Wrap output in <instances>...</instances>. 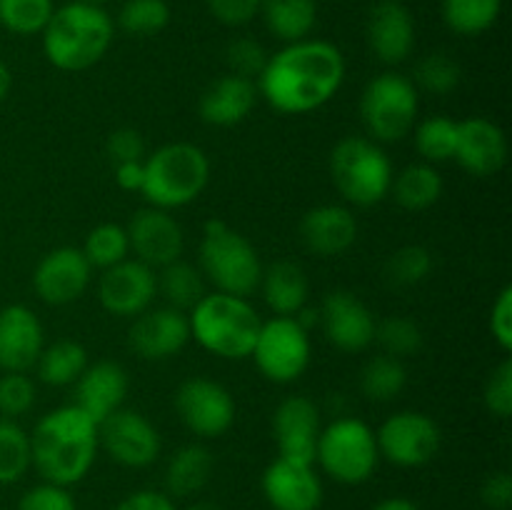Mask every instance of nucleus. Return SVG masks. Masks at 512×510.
Masks as SVG:
<instances>
[{
	"instance_id": "obj_1",
	"label": "nucleus",
	"mask_w": 512,
	"mask_h": 510,
	"mask_svg": "<svg viewBox=\"0 0 512 510\" xmlns=\"http://www.w3.org/2000/svg\"><path fill=\"white\" fill-rule=\"evenodd\" d=\"M345 80V58L328 40H298L270 55L258 78V93L283 115L318 110Z\"/></svg>"
},
{
	"instance_id": "obj_2",
	"label": "nucleus",
	"mask_w": 512,
	"mask_h": 510,
	"mask_svg": "<svg viewBox=\"0 0 512 510\" xmlns=\"http://www.w3.org/2000/svg\"><path fill=\"white\" fill-rule=\"evenodd\" d=\"M98 425L75 405L53 410L38 420L30 435L33 465L45 483H80L90 473L98 455Z\"/></svg>"
},
{
	"instance_id": "obj_3",
	"label": "nucleus",
	"mask_w": 512,
	"mask_h": 510,
	"mask_svg": "<svg viewBox=\"0 0 512 510\" xmlns=\"http://www.w3.org/2000/svg\"><path fill=\"white\" fill-rule=\"evenodd\" d=\"M40 35L48 63L58 70L78 73L103 60L113 45L115 23L103 5L73 0L53 10Z\"/></svg>"
},
{
	"instance_id": "obj_4",
	"label": "nucleus",
	"mask_w": 512,
	"mask_h": 510,
	"mask_svg": "<svg viewBox=\"0 0 512 510\" xmlns=\"http://www.w3.org/2000/svg\"><path fill=\"white\" fill-rule=\"evenodd\" d=\"M190 338L225 360H245L260 333V315L248 298L228 293H205L190 310Z\"/></svg>"
},
{
	"instance_id": "obj_5",
	"label": "nucleus",
	"mask_w": 512,
	"mask_h": 510,
	"mask_svg": "<svg viewBox=\"0 0 512 510\" xmlns=\"http://www.w3.org/2000/svg\"><path fill=\"white\" fill-rule=\"evenodd\" d=\"M143 198L160 210L193 203L210 180V160L193 143H168L143 160Z\"/></svg>"
},
{
	"instance_id": "obj_6",
	"label": "nucleus",
	"mask_w": 512,
	"mask_h": 510,
	"mask_svg": "<svg viewBox=\"0 0 512 510\" xmlns=\"http://www.w3.org/2000/svg\"><path fill=\"white\" fill-rule=\"evenodd\" d=\"M200 268L218 293L248 298L260 285L263 263L258 250L223 220H208L200 240Z\"/></svg>"
},
{
	"instance_id": "obj_7",
	"label": "nucleus",
	"mask_w": 512,
	"mask_h": 510,
	"mask_svg": "<svg viewBox=\"0 0 512 510\" xmlns=\"http://www.w3.org/2000/svg\"><path fill=\"white\" fill-rule=\"evenodd\" d=\"M330 175L348 203L370 208L390 195L393 163L375 140L363 135L343 138L330 153Z\"/></svg>"
},
{
	"instance_id": "obj_8",
	"label": "nucleus",
	"mask_w": 512,
	"mask_h": 510,
	"mask_svg": "<svg viewBox=\"0 0 512 510\" xmlns=\"http://www.w3.org/2000/svg\"><path fill=\"white\" fill-rule=\"evenodd\" d=\"M418 88L400 73H380L365 85L360 118L375 143H398L418 120Z\"/></svg>"
},
{
	"instance_id": "obj_9",
	"label": "nucleus",
	"mask_w": 512,
	"mask_h": 510,
	"mask_svg": "<svg viewBox=\"0 0 512 510\" xmlns=\"http://www.w3.org/2000/svg\"><path fill=\"white\" fill-rule=\"evenodd\" d=\"M315 460L325 473L345 485L365 483L378 468V440L360 418H338L320 430Z\"/></svg>"
},
{
	"instance_id": "obj_10",
	"label": "nucleus",
	"mask_w": 512,
	"mask_h": 510,
	"mask_svg": "<svg viewBox=\"0 0 512 510\" xmlns=\"http://www.w3.org/2000/svg\"><path fill=\"white\" fill-rule=\"evenodd\" d=\"M253 360L260 373L273 383H293L310 365L308 328L295 318H280L260 325L258 340L253 345Z\"/></svg>"
},
{
	"instance_id": "obj_11",
	"label": "nucleus",
	"mask_w": 512,
	"mask_h": 510,
	"mask_svg": "<svg viewBox=\"0 0 512 510\" xmlns=\"http://www.w3.org/2000/svg\"><path fill=\"white\" fill-rule=\"evenodd\" d=\"M380 458L398 468H420L440 450V428L430 415L418 410H400L390 415L375 433Z\"/></svg>"
},
{
	"instance_id": "obj_12",
	"label": "nucleus",
	"mask_w": 512,
	"mask_h": 510,
	"mask_svg": "<svg viewBox=\"0 0 512 510\" xmlns=\"http://www.w3.org/2000/svg\"><path fill=\"white\" fill-rule=\"evenodd\" d=\"M175 410L190 433L220 438L235 423V400L225 385L210 378H188L175 393Z\"/></svg>"
},
{
	"instance_id": "obj_13",
	"label": "nucleus",
	"mask_w": 512,
	"mask_h": 510,
	"mask_svg": "<svg viewBox=\"0 0 512 510\" xmlns=\"http://www.w3.org/2000/svg\"><path fill=\"white\" fill-rule=\"evenodd\" d=\"M98 443L125 468H145L160 455V435L155 425L130 408H118L98 423Z\"/></svg>"
},
{
	"instance_id": "obj_14",
	"label": "nucleus",
	"mask_w": 512,
	"mask_h": 510,
	"mask_svg": "<svg viewBox=\"0 0 512 510\" xmlns=\"http://www.w3.org/2000/svg\"><path fill=\"white\" fill-rule=\"evenodd\" d=\"M158 295V275L150 265L125 258L123 263L103 270L98 283L100 305L118 318H138L153 305Z\"/></svg>"
},
{
	"instance_id": "obj_15",
	"label": "nucleus",
	"mask_w": 512,
	"mask_h": 510,
	"mask_svg": "<svg viewBox=\"0 0 512 510\" xmlns=\"http://www.w3.org/2000/svg\"><path fill=\"white\" fill-rule=\"evenodd\" d=\"M318 320L323 323L325 338L345 353H360L375 343L378 320L373 318L368 305L348 290H335L325 295Z\"/></svg>"
},
{
	"instance_id": "obj_16",
	"label": "nucleus",
	"mask_w": 512,
	"mask_h": 510,
	"mask_svg": "<svg viewBox=\"0 0 512 510\" xmlns=\"http://www.w3.org/2000/svg\"><path fill=\"white\" fill-rule=\"evenodd\" d=\"M93 265L83 250L63 245L45 255L33 273V288L38 298L48 305L75 303L88 290Z\"/></svg>"
},
{
	"instance_id": "obj_17",
	"label": "nucleus",
	"mask_w": 512,
	"mask_h": 510,
	"mask_svg": "<svg viewBox=\"0 0 512 510\" xmlns=\"http://www.w3.org/2000/svg\"><path fill=\"white\" fill-rule=\"evenodd\" d=\"M125 230L135 260L150 265L153 270L165 268L183 255V228L168 210L148 205L130 218Z\"/></svg>"
},
{
	"instance_id": "obj_18",
	"label": "nucleus",
	"mask_w": 512,
	"mask_h": 510,
	"mask_svg": "<svg viewBox=\"0 0 512 510\" xmlns=\"http://www.w3.org/2000/svg\"><path fill=\"white\" fill-rule=\"evenodd\" d=\"M263 493L273 510H318L323 503V483L313 463H300L283 455L265 468Z\"/></svg>"
},
{
	"instance_id": "obj_19",
	"label": "nucleus",
	"mask_w": 512,
	"mask_h": 510,
	"mask_svg": "<svg viewBox=\"0 0 512 510\" xmlns=\"http://www.w3.org/2000/svg\"><path fill=\"white\" fill-rule=\"evenodd\" d=\"M190 340V320L183 310L148 308L135 318L128 333L133 353L143 360L175 358Z\"/></svg>"
},
{
	"instance_id": "obj_20",
	"label": "nucleus",
	"mask_w": 512,
	"mask_h": 510,
	"mask_svg": "<svg viewBox=\"0 0 512 510\" xmlns=\"http://www.w3.org/2000/svg\"><path fill=\"white\" fill-rule=\"evenodd\" d=\"M320 410L305 395H290L273 415L275 443L283 458L315 463V448L320 438Z\"/></svg>"
},
{
	"instance_id": "obj_21",
	"label": "nucleus",
	"mask_w": 512,
	"mask_h": 510,
	"mask_svg": "<svg viewBox=\"0 0 512 510\" xmlns=\"http://www.w3.org/2000/svg\"><path fill=\"white\" fill-rule=\"evenodd\" d=\"M365 35H368L370 50L380 63H403L413 53L415 45L413 13L400 0H378L368 13Z\"/></svg>"
},
{
	"instance_id": "obj_22",
	"label": "nucleus",
	"mask_w": 512,
	"mask_h": 510,
	"mask_svg": "<svg viewBox=\"0 0 512 510\" xmlns=\"http://www.w3.org/2000/svg\"><path fill=\"white\" fill-rule=\"evenodd\" d=\"M455 160L465 173L475 178H488L498 173L508 160V138L503 128L488 118H465L458 123L455 140Z\"/></svg>"
},
{
	"instance_id": "obj_23",
	"label": "nucleus",
	"mask_w": 512,
	"mask_h": 510,
	"mask_svg": "<svg viewBox=\"0 0 512 510\" xmlns=\"http://www.w3.org/2000/svg\"><path fill=\"white\" fill-rule=\"evenodd\" d=\"M128 373L115 360H98L88 365L75 380V408L83 410L95 425L103 423L110 413L123 408L128 395Z\"/></svg>"
},
{
	"instance_id": "obj_24",
	"label": "nucleus",
	"mask_w": 512,
	"mask_h": 510,
	"mask_svg": "<svg viewBox=\"0 0 512 510\" xmlns=\"http://www.w3.org/2000/svg\"><path fill=\"white\" fill-rule=\"evenodd\" d=\"M43 353V325L25 305H5L0 310V368L5 373H25Z\"/></svg>"
},
{
	"instance_id": "obj_25",
	"label": "nucleus",
	"mask_w": 512,
	"mask_h": 510,
	"mask_svg": "<svg viewBox=\"0 0 512 510\" xmlns=\"http://www.w3.org/2000/svg\"><path fill=\"white\" fill-rule=\"evenodd\" d=\"M300 238L310 253L335 258L353 248L358 238V220L345 205H318L300 220Z\"/></svg>"
},
{
	"instance_id": "obj_26",
	"label": "nucleus",
	"mask_w": 512,
	"mask_h": 510,
	"mask_svg": "<svg viewBox=\"0 0 512 510\" xmlns=\"http://www.w3.org/2000/svg\"><path fill=\"white\" fill-rule=\"evenodd\" d=\"M255 103H258V85L228 73L205 88V93L200 95L198 113L203 123L215 128H233L248 118Z\"/></svg>"
},
{
	"instance_id": "obj_27",
	"label": "nucleus",
	"mask_w": 512,
	"mask_h": 510,
	"mask_svg": "<svg viewBox=\"0 0 512 510\" xmlns=\"http://www.w3.org/2000/svg\"><path fill=\"white\" fill-rule=\"evenodd\" d=\"M258 288L263 290L268 308L280 318H295L305 308L310 295L308 275L290 260H278L270 268H263Z\"/></svg>"
},
{
	"instance_id": "obj_28",
	"label": "nucleus",
	"mask_w": 512,
	"mask_h": 510,
	"mask_svg": "<svg viewBox=\"0 0 512 510\" xmlns=\"http://www.w3.org/2000/svg\"><path fill=\"white\" fill-rule=\"evenodd\" d=\"M260 15L265 28L283 43L305 40L318 20V3L315 0H263Z\"/></svg>"
},
{
	"instance_id": "obj_29",
	"label": "nucleus",
	"mask_w": 512,
	"mask_h": 510,
	"mask_svg": "<svg viewBox=\"0 0 512 510\" xmlns=\"http://www.w3.org/2000/svg\"><path fill=\"white\" fill-rule=\"evenodd\" d=\"M213 475V455L203 445H183L178 453L170 458L168 470H165V485L170 495L188 498V495L200 493L205 483Z\"/></svg>"
},
{
	"instance_id": "obj_30",
	"label": "nucleus",
	"mask_w": 512,
	"mask_h": 510,
	"mask_svg": "<svg viewBox=\"0 0 512 510\" xmlns=\"http://www.w3.org/2000/svg\"><path fill=\"white\" fill-rule=\"evenodd\" d=\"M390 190H393L400 208L410 210V213H420V210L433 208L440 200V195H443V178H440V173L430 163L408 165L403 173L395 175Z\"/></svg>"
},
{
	"instance_id": "obj_31",
	"label": "nucleus",
	"mask_w": 512,
	"mask_h": 510,
	"mask_svg": "<svg viewBox=\"0 0 512 510\" xmlns=\"http://www.w3.org/2000/svg\"><path fill=\"white\" fill-rule=\"evenodd\" d=\"M35 368L43 383L55 385V388L75 385V380L88 368V353L75 340H55L53 345L43 348Z\"/></svg>"
},
{
	"instance_id": "obj_32",
	"label": "nucleus",
	"mask_w": 512,
	"mask_h": 510,
	"mask_svg": "<svg viewBox=\"0 0 512 510\" xmlns=\"http://www.w3.org/2000/svg\"><path fill=\"white\" fill-rule=\"evenodd\" d=\"M405 385H408V370L403 360L393 355H375L360 373V390L373 403H390L403 393Z\"/></svg>"
},
{
	"instance_id": "obj_33",
	"label": "nucleus",
	"mask_w": 512,
	"mask_h": 510,
	"mask_svg": "<svg viewBox=\"0 0 512 510\" xmlns=\"http://www.w3.org/2000/svg\"><path fill=\"white\" fill-rule=\"evenodd\" d=\"M440 10L453 33L480 35L498 23L503 0H443Z\"/></svg>"
},
{
	"instance_id": "obj_34",
	"label": "nucleus",
	"mask_w": 512,
	"mask_h": 510,
	"mask_svg": "<svg viewBox=\"0 0 512 510\" xmlns=\"http://www.w3.org/2000/svg\"><path fill=\"white\" fill-rule=\"evenodd\" d=\"M158 293L165 295L170 308L183 310V313L185 310H193L195 303L205 295L203 275L193 265L175 260V263L160 268Z\"/></svg>"
},
{
	"instance_id": "obj_35",
	"label": "nucleus",
	"mask_w": 512,
	"mask_h": 510,
	"mask_svg": "<svg viewBox=\"0 0 512 510\" xmlns=\"http://www.w3.org/2000/svg\"><path fill=\"white\" fill-rule=\"evenodd\" d=\"M30 465V435L15 420L0 418V485L18 483Z\"/></svg>"
},
{
	"instance_id": "obj_36",
	"label": "nucleus",
	"mask_w": 512,
	"mask_h": 510,
	"mask_svg": "<svg viewBox=\"0 0 512 510\" xmlns=\"http://www.w3.org/2000/svg\"><path fill=\"white\" fill-rule=\"evenodd\" d=\"M83 255L88 258V263L93 268L108 270L113 265L123 263L130 255V240L128 230L118 223H103L98 228H93L85 238Z\"/></svg>"
},
{
	"instance_id": "obj_37",
	"label": "nucleus",
	"mask_w": 512,
	"mask_h": 510,
	"mask_svg": "<svg viewBox=\"0 0 512 510\" xmlns=\"http://www.w3.org/2000/svg\"><path fill=\"white\" fill-rule=\"evenodd\" d=\"M455 140H458V120L445 115H430L415 128V148L430 165L453 158Z\"/></svg>"
},
{
	"instance_id": "obj_38",
	"label": "nucleus",
	"mask_w": 512,
	"mask_h": 510,
	"mask_svg": "<svg viewBox=\"0 0 512 510\" xmlns=\"http://www.w3.org/2000/svg\"><path fill=\"white\" fill-rule=\"evenodd\" d=\"M53 10V0H0V25L13 35H38Z\"/></svg>"
},
{
	"instance_id": "obj_39",
	"label": "nucleus",
	"mask_w": 512,
	"mask_h": 510,
	"mask_svg": "<svg viewBox=\"0 0 512 510\" xmlns=\"http://www.w3.org/2000/svg\"><path fill=\"white\" fill-rule=\"evenodd\" d=\"M170 5L165 0H125L118 13L120 30L138 38L158 35L168 28Z\"/></svg>"
},
{
	"instance_id": "obj_40",
	"label": "nucleus",
	"mask_w": 512,
	"mask_h": 510,
	"mask_svg": "<svg viewBox=\"0 0 512 510\" xmlns=\"http://www.w3.org/2000/svg\"><path fill=\"white\" fill-rule=\"evenodd\" d=\"M375 340L385 350V355L403 360L418 353L420 345H423V333H420L415 320L403 318V315H390L383 323L375 325Z\"/></svg>"
},
{
	"instance_id": "obj_41",
	"label": "nucleus",
	"mask_w": 512,
	"mask_h": 510,
	"mask_svg": "<svg viewBox=\"0 0 512 510\" xmlns=\"http://www.w3.org/2000/svg\"><path fill=\"white\" fill-rule=\"evenodd\" d=\"M460 65L445 53H430L415 68V88L430 95H448L460 85Z\"/></svg>"
},
{
	"instance_id": "obj_42",
	"label": "nucleus",
	"mask_w": 512,
	"mask_h": 510,
	"mask_svg": "<svg viewBox=\"0 0 512 510\" xmlns=\"http://www.w3.org/2000/svg\"><path fill=\"white\" fill-rule=\"evenodd\" d=\"M430 270H433V255L425 245H403L390 255L385 273H388L390 283L410 288V285L423 283Z\"/></svg>"
},
{
	"instance_id": "obj_43",
	"label": "nucleus",
	"mask_w": 512,
	"mask_h": 510,
	"mask_svg": "<svg viewBox=\"0 0 512 510\" xmlns=\"http://www.w3.org/2000/svg\"><path fill=\"white\" fill-rule=\"evenodd\" d=\"M35 405V383L25 373H5L0 378V415L20 418Z\"/></svg>"
},
{
	"instance_id": "obj_44",
	"label": "nucleus",
	"mask_w": 512,
	"mask_h": 510,
	"mask_svg": "<svg viewBox=\"0 0 512 510\" xmlns=\"http://www.w3.org/2000/svg\"><path fill=\"white\" fill-rule=\"evenodd\" d=\"M270 55L265 53L263 45L253 38H238L228 45V53H225V60L230 65V73L240 75V78L258 80L260 73L265 70V63H268Z\"/></svg>"
},
{
	"instance_id": "obj_45",
	"label": "nucleus",
	"mask_w": 512,
	"mask_h": 510,
	"mask_svg": "<svg viewBox=\"0 0 512 510\" xmlns=\"http://www.w3.org/2000/svg\"><path fill=\"white\" fill-rule=\"evenodd\" d=\"M483 400L488 413L495 418L508 420L512 415V360L505 358L498 368L490 373L488 383H485Z\"/></svg>"
},
{
	"instance_id": "obj_46",
	"label": "nucleus",
	"mask_w": 512,
	"mask_h": 510,
	"mask_svg": "<svg viewBox=\"0 0 512 510\" xmlns=\"http://www.w3.org/2000/svg\"><path fill=\"white\" fill-rule=\"evenodd\" d=\"M18 510H78V505H75V498L68 493V488L43 483L30 488L20 498Z\"/></svg>"
},
{
	"instance_id": "obj_47",
	"label": "nucleus",
	"mask_w": 512,
	"mask_h": 510,
	"mask_svg": "<svg viewBox=\"0 0 512 510\" xmlns=\"http://www.w3.org/2000/svg\"><path fill=\"white\" fill-rule=\"evenodd\" d=\"M260 3L263 0H208V10L218 23L228 28H240L248 25L255 15H260Z\"/></svg>"
},
{
	"instance_id": "obj_48",
	"label": "nucleus",
	"mask_w": 512,
	"mask_h": 510,
	"mask_svg": "<svg viewBox=\"0 0 512 510\" xmlns=\"http://www.w3.org/2000/svg\"><path fill=\"white\" fill-rule=\"evenodd\" d=\"M490 333H493L495 343L510 353L512 350V288L505 285L495 298L493 310H490Z\"/></svg>"
},
{
	"instance_id": "obj_49",
	"label": "nucleus",
	"mask_w": 512,
	"mask_h": 510,
	"mask_svg": "<svg viewBox=\"0 0 512 510\" xmlns=\"http://www.w3.org/2000/svg\"><path fill=\"white\" fill-rule=\"evenodd\" d=\"M108 155L115 165L118 163H133V160H145V140L138 130L133 128H118L110 133L108 138Z\"/></svg>"
},
{
	"instance_id": "obj_50",
	"label": "nucleus",
	"mask_w": 512,
	"mask_h": 510,
	"mask_svg": "<svg viewBox=\"0 0 512 510\" xmlns=\"http://www.w3.org/2000/svg\"><path fill=\"white\" fill-rule=\"evenodd\" d=\"M480 498L490 510H508L512 505V475L505 470L488 475L480 488Z\"/></svg>"
},
{
	"instance_id": "obj_51",
	"label": "nucleus",
	"mask_w": 512,
	"mask_h": 510,
	"mask_svg": "<svg viewBox=\"0 0 512 510\" xmlns=\"http://www.w3.org/2000/svg\"><path fill=\"white\" fill-rule=\"evenodd\" d=\"M115 510H178L173 505V498L158 490H138L128 495L115 505Z\"/></svg>"
},
{
	"instance_id": "obj_52",
	"label": "nucleus",
	"mask_w": 512,
	"mask_h": 510,
	"mask_svg": "<svg viewBox=\"0 0 512 510\" xmlns=\"http://www.w3.org/2000/svg\"><path fill=\"white\" fill-rule=\"evenodd\" d=\"M143 178H145V168L143 160H133V163H118L115 165V183H118L120 190H133L143 188Z\"/></svg>"
},
{
	"instance_id": "obj_53",
	"label": "nucleus",
	"mask_w": 512,
	"mask_h": 510,
	"mask_svg": "<svg viewBox=\"0 0 512 510\" xmlns=\"http://www.w3.org/2000/svg\"><path fill=\"white\" fill-rule=\"evenodd\" d=\"M373 510H418V505L408 498H388L375 505Z\"/></svg>"
},
{
	"instance_id": "obj_54",
	"label": "nucleus",
	"mask_w": 512,
	"mask_h": 510,
	"mask_svg": "<svg viewBox=\"0 0 512 510\" xmlns=\"http://www.w3.org/2000/svg\"><path fill=\"white\" fill-rule=\"evenodd\" d=\"M10 88H13V75H10V68L8 65L0 60V103H3L5 98H8Z\"/></svg>"
},
{
	"instance_id": "obj_55",
	"label": "nucleus",
	"mask_w": 512,
	"mask_h": 510,
	"mask_svg": "<svg viewBox=\"0 0 512 510\" xmlns=\"http://www.w3.org/2000/svg\"><path fill=\"white\" fill-rule=\"evenodd\" d=\"M83 3H90V5H103V3H108V0H83Z\"/></svg>"
}]
</instances>
